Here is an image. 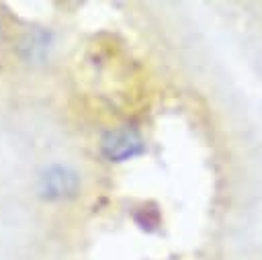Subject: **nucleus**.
Here are the masks:
<instances>
[{
  "label": "nucleus",
  "mask_w": 262,
  "mask_h": 260,
  "mask_svg": "<svg viewBox=\"0 0 262 260\" xmlns=\"http://www.w3.org/2000/svg\"><path fill=\"white\" fill-rule=\"evenodd\" d=\"M145 151V143L133 127H115L106 131L100 139V154L108 162H125Z\"/></svg>",
  "instance_id": "1"
},
{
  "label": "nucleus",
  "mask_w": 262,
  "mask_h": 260,
  "mask_svg": "<svg viewBox=\"0 0 262 260\" xmlns=\"http://www.w3.org/2000/svg\"><path fill=\"white\" fill-rule=\"evenodd\" d=\"M78 188H80L78 172L63 164H51L39 176V192L43 199L49 201L72 199L76 197Z\"/></svg>",
  "instance_id": "2"
}]
</instances>
